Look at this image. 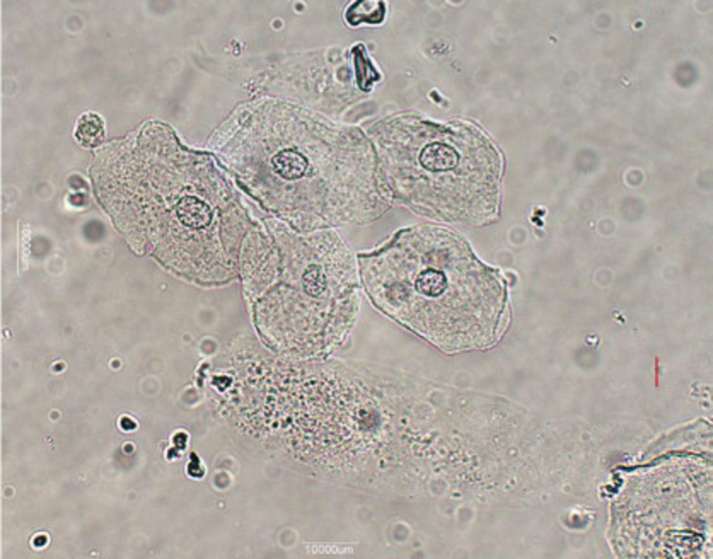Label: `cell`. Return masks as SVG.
Wrapping results in <instances>:
<instances>
[{"instance_id": "obj_1", "label": "cell", "mask_w": 713, "mask_h": 559, "mask_svg": "<svg viewBox=\"0 0 713 559\" xmlns=\"http://www.w3.org/2000/svg\"><path fill=\"white\" fill-rule=\"evenodd\" d=\"M459 160V154L454 148L439 142L427 145L419 155L421 165L432 172L451 170L457 167Z\"/></svg>"}, {"instance_id": "obj_2", "label": "cell", "mask_w": 713, "mask_h": 559, "mask_svg": "<svg viewBox=\"0 0 713 559\" xmlns=\"http://www.w3.org/2000/svg\"><path fill=\"white\" fill-rule=\"evenodd\" d=\"M177 216L186 227L202 229L207 227L212 218L209 206L199 199L186 196L180 199L176 206Z\"/></svg>"}, {"instance_id": "obj_3", "label": "cell", "mask_w": 713, "mask_h": 559, "mask_svg": "<svg viewBox=\"0 0 713 559\" xmlns=\"http://www.w3.org/2000/svg\"><path fill=\"white\" fill-rule=\"evenodd\" d=\"M274 171L282 178L293 180L301 178L308 167L306 158L301 153L286 149L280 151L272 159Z\"/></svg>"}, {"instance_id": "obj_4", "label": "cell", "mask_w": 713, "mask_h": 559, "mask_svg": "<svg viewBox=\"0 0 713 559\" xmlns=\"http://www.w3.org/2000/svg\"><path fill=\"white\" fill-rule=\"evenodd\" d=\"M97 114L86 113L79 119L75 130L77 139L84 146L93 147L100 144L104 137V124Z\"/></svg>"}, {"instance_id": "obj_5", "label": "cell", "mask_w": 713, "mask_h": 559, "mask_svg": "<svg viewBox=\"0 0 713 559\" xmlns=\"http://www.w3.org/2000/svg\"><path fill=\"white\" fill-rule=\"evenodd\" d=\"M385 7L381 1H362L354 3L347 10V22L356 25L362 22L370 24L381 22L384 17Z\"/></svg>"}, {"instance_id": "obj_6", "label": "cell", "mask_w": 713, "mask_h": 559, "mask_svg": "<svg viewBox=\"0 0 713 559\" xmlns=\"http://www.w3.org/2000/svg\"><path fill=\"white\" fill-rule=\"evenodd\" d=\"M446 284V278L442 272L429 268L418 275L415 282V289L426 296L436 297L443 293Z\"/></svg>"}, {"instance_id": "obj_7", "label": "cell", "mask_w": 713, "mask_h": 559, "mask_svg": "<svg viewBox=\"0 0 713 559\" xmlns=\"http://www.w3.org/2000/svg\"><path fill=\"white\" fill-rule=\"evenodd\" d=\"M353 53L358 84L361 89L368 91L373 82L378 79L379 75L369 61L363 45L355 47Z\"/></svg>"}, {"instance_id": "obj_8", "label": "cell", "mask_w": 713, "mask_h": 559, "mask_svg": "<svg viewBox=\"0 0 713 559\" xmlns=\"http://www.w3.org/2000/svg\"><path fill=\"white\" fill-rule=\"evenodd\" d=\"M301 284L308 296H320L327 287L326 277L321 267L315 264L308 266L302 275Z\"/></svg>"}]
</instances>
